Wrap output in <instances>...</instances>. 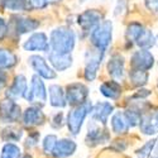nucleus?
<instances>
[{
	"label": "nucleus",
	"instance_id": "28",
	"mask_svg": "<svg viewBox=\"0 0 158 158\" xmlns=\"http://www.w3.org/2000/svg\"><path fill=\"white\" fill-rule=\"evenodd\" d=\"M23 137V130L15 127H6L3 129L2 134H0V138H2L3 142L6 143H13V142H18L20 140V138Z\"/></svg>",
	"mask_w": 158,
	"mask_h": 158
},
{
	"label": "nucleus",
	"instance_id": "34",
	"mask_svg": "<svg viewBox=\"0 0 158 158\" xmlns=\"http://www.w3.org/2000/svg\"><path fill=\"white\" fill-rule=\"evenodd\" d=\"M156 142H157L156 139H152V140L147 142L143 147H140V148L137 151V156H138V158H148L149 154H151V152H152V149H153V147H154Z\"/></svg>",
	"mask_w": 158,
	"mask_h": 158
},
{
	"label": "nucleus",
	"instance_id": "25",
	"mask_svg": "<svg viewBox=\"0 0 158 158\" xmlns=\"http://www.w3.org/2000/svg\"><path fill=\"white\" fill-rule=\"evenodd\" d=\"M0 6L6 11L20 13L28 9L29 3L28 0H0Z\"/></svg>",
	"mask_w": 158,
	"mask_h": 158
},
{
	"label": "nucleus",
	"instance_id": "4",
	"mask_svg": "<svg viewBox=\"0 0 158 158\" xmlns=\"http://www.w3.org/2000/svg\"><path fill=\"white\" fill-rule=\"evenodd\" d=\"M25 100L31 104H34L37 106H43L47 101V89L46 85L42 80L41 76H38L37 73L32 76L31 78V86L25 94Z\"/></svg>",
	"mask_w": 158,
	"mask_h": 158
},
{
	"label": "nucleus",
	"instance_id": "37",
	"mask_svg": "<svg viewBox=\"0 0 158 158\" xmlns=\"http://www.w3.org/2000/svg\"><path fill=\"white\" fill-rule=\"evenodd\" d=\"M8 31H9L8 23H6L2 17H0V41H3V39L6 37Z\"/></svg>",
	"mask_w": 158,
	"mask_h": 158
},
{
	"label": "nucleus",
	"instance_id": "20",
	"mask_svg": "<svg viewBox=\"0 0 158 158\" xmlns=\"http://www.w3.org/2000/svg\"><path fill=\"white\" fill-rule=\"evenodd\" d=\"M76 148H77V144L75 143V140L69 139V138H63L57 142L55 151L52 154L56 158H67L76 152Z\"/></svg>",
	"mask_w": 158,
	"mask_h": 158
},
{
	"label": "nucleus",
	"instance_id": "31",
	"mask_svg": "<svg viewBox=\"0 0 158 158\" xmlns=\"http://www.w3.org/2000/svg\"><path fill=\"white\" fill-rule=\"evenodd\" d=\"M124 114H125V116H127L128 123H129L130 127H137V125H139L140 118H142V113H140V111H138L137 109L130 108V109L125 110Z\"/></svg>",
	"mask_w": 158,
	"mask_h": 158
},
{
	"label": "nucleus",
	"instance_id": "10",
	"mask_svg": "<svg viewBox=\"0 0 158 158\" xmlns=\"http://www.w3.org/2000/svg\"><path fill=\"white\" fill-rule=\"evenodd\" d=\"M23 48L27 52H47L49 49V41L47 34L43 32L32 33L23 43Z\"/></svg>",
	"mask_w": 158,
	"mask_h": 158
},
{
	"label": "nucleus",
	"instance_id": "14",
	"mask_svg": "<svg viewBox=\"0 0 158 158\" xmlns=\"http://www.w3.org/2000/svg\"><path fill=\"white\" fill-rule=\"evenodd\" d=\"M28 91V82H27V77L24 75L19 73L14 77L11 85L8 87L6 90V98H10V99H20V98H24L25 94Z\"/></svg>",
	"mask_w": 158,
	"mask_h": 158
},
{
	"label": "nucleus",
	"instance_id": "11",
	"mask_svg": "<svg viewBox=\"0 0 158 158\" xmlns=\"http://www.w3.org/2000/svg\"><path fill=\"white\" fill-rule=\"evenodd\" d=\"M154 57L148 49H139L134 52L130 58V69L148 71L153 67Z\"/></svg>",
	"mask_w": 158,
	"mask_h": 158
},
{
	"label": "nucleus",
	"instance_id": "30",
	"mask_svg": "<svg viewBox=\"0 0 158 158\" xmlns=\"http://www.w3.org/2000/svg\"><path fill=\"white\" fill-rule=\"evenodd\" d=\"M144 27L138 23V22H133V23H130L128 27H127V32H125V35H127V39L130 42H135L137 41V38L139 37V34L143 32Z\"/></svg>",
	"mask_w": 158,
	"mask_h": 158
},
{
	"label": "nucleus",
	"instance_id": "5",
	"mask_svg": "<svg viewBox=\"0 0 158 158\" xmlns=\"http://www.w3.org/2000/svg\"><path fill=\"white\" fill-rule=\"evenodd\" d=\"M105 52H101L99 49H89L85 53V70H84V77L86 81H94L96 76H98V71L100 69L101 64V60L104 57Z\"/></svg>",
	"mask_w": 158,
	"mask_h": 158
},
{
	"label": "nucleus",
	"instance_id": "33",
	"mask_svg": "<svg viewBox=\"0 0 158 158\" xmlns=\"http://www.w3.org/2000/svg\"><path fill=\"white\" fill-rule=\"evenodd\" d=\"M62 0H28L29 6L32 9H44L48 5H53V4H58Z\"/></svg>",
	"mask_w": 158,
	"mask_h": 158
},
{
	"label": "nucleus",
	"instance_id": "13",
	"mask_svg": "<svg viewBox=\"0 0 158 158\" xmlns=\"http://www.w3.org/2000/svg\"><path fill=\"white\" fill-rule=\"evenodd\" d=\"M108 73L111 76L113 80L115 81H120L124 78L125 75V62H124V57L119 53L113 55L109 61H108Z\"/></svg>",
	"mask_w": 158,
	"mask_h": 158
},
{
	"label": "nucleus",
	"instance_id": "18",
	"mask_svg": "<svg viewBox=\"0 0 158 158\" xmlns=\"http://www.w3.org/2000/svg\"><path fill=\"white\" fill-rule=\"evenodd\" d=\"M139 129L143 134L153 135L158 133V110L154 113H144L142 114Z\"/></svg>",
	"mask_w": 158,
	"mask_h": 158
},
{
	"label": "nucleus",
	"instance_id": "27",
	"mask_svg": "<svg viewBox=\"0 0 158 158\" xmlns=\"http://www.w3.org/2000/svg\"><path fill=\"white\" fill-rule=\"evenodd\" d=\"M149 73L148 71H143V70H133L131 69L129 71V80L131 81V85L135 87H142L148 82Z\"/></svg>",
	"mask_w": 158,
	"mask_h": 158
},
{
	"label": "nucleus",
	"instance_id": "26",
	"mask_svg": "<svg viewBox=\"0 0 158 158\" xmlns=\"http://www.w3.org/2000/svg\"><path fill=\"white\" fill-rule=\"evenodd\" d=\"M140 49H149L151 47H153L156 44V37L153 35L152 31L144 28L143 32L139 34V37L137 38V41L134 42Z\"/></svg>",
	"mask_w": 158,
	"mask_h": 158
},
{
	"label": "nucleus",
	"instance_id": "36",
	"mask_svg": "<svg viewBox=\"0 0 158 158\" xmlns=\"http://www.w3.org/2000/svg\"><path fill=\"white\" fill-rule=\"evenodd\" d=\"M38 142H39V133H38V131H32V133H29V135L27 138V142H25V147H27V148H32V147L35 146Z\"/></svg>",
	"mask_w": 158,
	"mask_h": 158
},
{
	"label": "nucleus",
	"instance_id": "29",
	"mask_svg": "<svg viewBox=\"0 0 158 158\" xmlns=\"http://www.w3.org/2000/svg\"><path fill=\"white\" fill-rule=\"evenodd\" d=\"M0 158H22V151L15 143H5L2 148Z\"/></svg>",
	"mask_w": 158,
	"mask_h": 158
},
{
	"label": "nucleus",
	"instance_id": "6",
	"mask_svg": "<svg viewBox=\"0 0 158 158\" xmlns=\"http://www.w3.org/2000/svg\"><path fill=\"white\" fill-rule=\"evenodd\" d=\"M20 105L14 99L5 98L0 101V120L3 123H15L22 118Z\"/></svg>",
	"mask_w": 158,
	"mask_h": 158
},
{
	"label": "nucleus",
	"instance_id": "32",
	"mask_svg": "<svg viewBox=\"0 0 158 158\" xmlns=\"http://www.w3.org/2000/svg\"><path fill=\"white\" fill-rule=\"evenodd\" d=\"M58 139L55 134H48L44 137L43 139V143H42V147H43V151L47 153V154H52L55 151V147L57 144Z\"/></svg>",
	"mask_w": 158,
	"mask_h": 158
},
{
	"label": "nucleus",
	"instance_id": "43",
	"mask_svg": "<svg viewBox=\"0 0 158 158\" xmlns=\"http://www.w3.org/2000/svg\"><path fill=\"white\" fill-rule=\"evenodd\" d=\"M156 46L158 47V35H156Z\"/></svg>",
	"mask_w": 158,
	"mask_h": 158
},
{
	"label": "nucleus",
	"instance_id": "39",
	"mask_svg": "<svg viewBox=\"0 0 158 158\" xmlns=\"http://www.w3.org/2000/svg\"><path fill=\"white\" fill-rule=\"evenodd\" d=\"M146 6L152 11L158 14V0H146Z\"/></svg>",
	"mask_w": 158,
	"mask_h": 158
},
{
	"label": "nucleus",
	"instance_id": "38",
	"mask_svg": "<svg viewBox=\"0 0 158 158\" xmlns=\"http://www.w3.org/2000/svg\"><path fill=\"white\" fill-rule=\"evenodd\" d=\"M151 95V91L149 90H146V89H139L137 93L131 96V99H144Z\"/></svg>",
	"mask_w": 158,
	"mask_h": 158
},
{
	"label": "nucleus",
	"instance_id": "7",
	"mask_svg": "<svg viewBox=\"0 0 158 158\" xmlns=\"http://www.w3.org/2000/svg\"><path fill=\"white\" fill-rule=\"evenodd\" d=\"M89 89L81 82H72L66 86V100L70 106H78L87 101Z\"/></svg>",
	"mask_w": 158,
	"mask_h": 158
},
{
	"label": "nucleus",
	"instance_id": "23",
	"mask_svg": "<svg viewBox=\"0 0 158 158\" xmlns=\"http://www.w3.org/2000/svg\"><path fill=\"white\" fill-rule=\"evenodd\" d=\"M130 125L128 123V119L124 113L118 111L111 118V130L115 134H125L129 130Z\"/></svg>",
	"mask_w": 158,
	"mask_h": 158
},
{
	"label": "nucleus",
	"instance_id": "40",
	"mask_svg": "<svg viewBox=\"0 0 158 158\" xmlns=\"http://www.w3.org/2000/svg\"><path fill=\"white\" fill-rule=\"evenodd\" d=\"M8 82V75L4 70H0V91H2Z\"/></svg>",
	"mask_w": 158,
	"mask_h": 158
},
{
	"label": "nucleus",
	"instance_id": "15",
	"mask_svg": "<svg viewBox=\"0 0 158 158\" xmlns=\"http://www.w3.org/2000/svg\"><path fill=\"white\" fill-rule=\"evenodd\" d=\"M46 120V115L42 111V109L37 106V105H33V106L27 108L23 111L22 115V122L25 127H37L43 124Z\"/></svg>",
	"mask_w": 158,
	"mask_h": 158
},
{
	"label": "nucleus",
	"instance_id": "1",
	"mask_svg": "<svg viewBox=\"0 0 158 158\" xmlns=\"http://www.w3.org/2000/svg\"><path fill=\"white\" fill-rule=\"evenodd\" d=\"M76 44V33L72 28L61 25L49 34V51L60 55H71Z\"/></svg>",
	"mask_w": 158,
	"mask_h": 158
},
{
	"label": "nucleus",
	"instance_id": "8",
	"mask_svg": "<svg viewBox=\"0 0 158 158\" xmlns=\"http://www.w3.org/2000/svg\"><path fill=\"white\" fill-rule=\"evenodd\" d=\"M102 22V13L98 9H87L77 17V24L84 33H91Z\"/></svg>",
	"mask_w": 158,
	"mask_h": 158
},
{
	"label": "nucleus",
	"instance_id": "42",
	"mask_svg": "<svg viewBox=\"0 0 158 158\" xmlns=\"http://www.w3.org/2000/svg\"><path fill=\"white\" fill-rule=\"evenodd\" d=\"M22 158H32V156H29V154H24Z\"/></svg>",
	"mask_w": 158,
	"mask_h": 158
},
{
	"label": "nucleus",
	"instance_id": "17",
	"mask_svg": "<svg viewBox=\"0 0 158 158\" xmlns=\"http://www.w3.org/2000/svg\"><path fill=\"white\" fill-rule=\"evenodd\" d=\"M13 20V31L17 35H23L25 33H31L39 27V22L32 18H23V17H14Z\"/></svg>",
	"mask_w": 158,
	"mask_h": 158
},
{
	"label": "nucleus",
	"instance_id": "41",
	"mask_svg": "<svg viewBox=\"0 0 158 158\" xmlns=\"http://www.w3.org/2000/svg\"><path fill=\"white\" fill-rule=\"evenodd\" d=\"M149 158H158V140L154 144V147H153V149L149 154Z\"/></svg>",
	"mask_w": 158,
	"mask_h": 158
},
{
	"label": "nucleus",
	"instance_id": "16",
	"mask_svg": "<svg viewBox=\"0 0 158 158\" xmlns=\"http://www.w3.org/2000/svg\"><path fill=\"white\" fill-rule=\"evenodd\" d=\"M114 111V106L108 102V101H102V102H98L93 106L91 110V118H93L94 122L100 123L101 125H105L108 123L109 116L113 114Z\"/></svg>",
	"mask_w": 158,
	"mask_h": 158
},
{
	"label": "nucleus",
	"instance_id": "21",
	"mask_svg": "<svg viewBox=\"0 0 158 158\" xmlns=\"http://www.w3.org/2000/svg\"><path fill=\"white\" fill-rule=\"evenodd\" d=\"M48 95H49V104L53 108L62 109L67 105V100H66V91L63 90L62 86L60 85H51L48 87Z\"/></svg>",
	"mask_w": 158,
	"mask_h": 158
},
{
	"label": "nucleus",
	"instance_id": "12",
	"mask_svg": "<svg viewBox=\"0 0 158 158\" xmlns=\"http://www.w3.org/2000/svg\"><path fill=\"white\" fill-rule=\"evenodd\" d=\"M110 140V133L106 128H101L100 125H95L94 123L89 127V131L86 135V144L90 147H95L99 144H104Z\"/></svg>",
	"mask_w": 158,
	"mask_h": 158
},
{
	"label": "nucleus",
	"instance_id": "35",
	"mask_svg": "<svg viewBox=\"0 0 158 158\" xmlns=\"http://www.w3.org/2000/svg\"><path fill=\"white\" fill-rule=\"evenodd\" d=\"M64 118H63V113L62 111H58L53 116H52V119H51V125L55 129H61L64 124Z\"/></svg>",
	"mask_w": 158,
	"mask_h": 158
},
{
	"label": "nucleus",
	"instance_id": "3",
	"mask_svg": "<svg viewBox=\"0 0 158 158\" xmlns=\"http://www.w3.org/2000/svg\"><path fill=\"white\" fill-rule=\"evenodd\" d=\"M91 110H93V104L90 101H86L81 105H78V106H75L67 114L66 124H67V128L72 135H77L80 133L81 127L86 119V116L91 113Z\"/></svg>",
	"mask_w": 158,
	"mask_h": 158
},
{
	"label": "nucleus",
	"instance_id": "2",
	"mask_svg": "<svg viewBox=\"0 0 158 158\" xmlns=\"http://www.w3.org/2000/svg\"><path fill=\"white\" fill-rule=\"evenodd\" d=\"M113 38V23L111 20L104 19L98 27L90 33V41L94 48L105 52L111 43Z\"/></svg>",
	"mask_w": 158,
	"mask_h": 158
},
{
	"label": "nucleus",
	"instance_id": "9",
	"mask_svg": "<svg viewBox=\"0 0 158 158\" xmlns=\"http://www.w3.org/2000/svg\"><path fill=\"white\" fill-rule=\"evenodd\" d=\"M28 63L31 64V67L33 69V71L41 76L44 80H53V78L57 77V73H56V70L52 69L51 66L47 63L46 58L39 56V55H32L29 58H28Z\"/></svg>",
	"mask_w": 158,
	"mask_h": 158
},
{
	"label": "nucleus",
	"instance_id": "22",
	"mask_svg": "<svg viewBox=\"0 0 158 158\" xmlns=\"http://www.w3.org/2000/svg\"><path fill=\"white\" fill-rule=\"evenodd\" d=\"M122 85L115 81V80H109L105 81L100 85V93L105 98H108L110 100H118L122 95Z\"/></svg>",
	"mask_w": 158,
	"mask_h": 158
},
{
	"label": "nucleus",
	"instance_id": "19",
	"mask_svg": "<svg viewBox=\"0 0 158 158\" xmlns=\"http://www.w3.org/2000/svg\"><path fill=\"white\" fill-rule=\"evenodd\" d=\"M48 60H49L51 64L53 66V69L60 72L69 70L73 62V58L71 55H60V53H56V52H52V51H49V53H48Z\"/></svg>",
	"mask_w": 158,
	"mask_h": 158
},
{
	"label": "nucleus",
	"instance_id": "24",
	"mask_svg": "<svg viewBox=\"0 0 158 158\" xmlns=\"http://www.w3.org/2000/svg\"><path fill=\"white\" fill-rule=\"evenodd\" d=\"M18 63V57L14 52L6 48H0V70H10Z\"/></svg>",
	"mask_w": 158,
	"mask_h": 158
}]
</instances>
